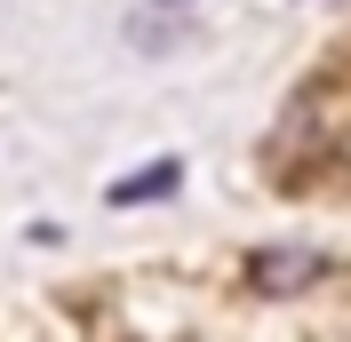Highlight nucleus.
<instances>
[{"instance_id": "1", "label": "nucleus", "mask_w": 351, "mask_h": 342, "mask_svg": "<svg viewBox=\"0 0 351 342\" xmlns=\"http://www.w3.org/2000/svg\"><path fill=\"white\" fill-rule=\"evenodd\" d=\"M247 278H256L263 295H304L311 278H328V255H311V247H263L247 263Z\"/></svg>"}, {"instance_id": "2", "label": "nucleus", "mask_w": 351, "mask_h": 342, "mask_svg": "<svg viewBox=\"0 0 351 342\" xmlns=\"http://www.w3.org/2000/svg\"><path fill=\"white\" fill-rule=\"evenodd\" d=\"M192 8H199V0H144V8L128 16V40H136V48H176Z\"/></svg>"}, {"instance_id": "3", "label": "nucleus", "mask_w": 351, "mask_h": 342, "mask_svg": "<svg viewBox=\"0 0 351 342\" xmlns=\"http://www.w3.org/2000/svg\"><path fill=\"white\" fill-rule=\"evenodd\" d=\"M176 192V168H152V175H128V183H112V207H136V199H160Z\"/></svg>"}]
</instances>
